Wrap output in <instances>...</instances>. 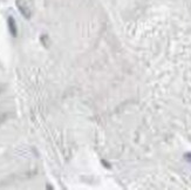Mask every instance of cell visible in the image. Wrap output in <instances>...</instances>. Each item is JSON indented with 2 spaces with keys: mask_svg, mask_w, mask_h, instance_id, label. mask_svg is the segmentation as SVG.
<instances>
[{
  "mask_svg": "<svg viewBox=\"0 0 191 190\" xmlns=\"http://www.w3.org/2000/svg\"><path fill=\"white\" fill-rule=\"evenodd\" d=\"M7 24H8V30L11 32L12 36H17L18 35V28H17V24H15V20L13 17H8L7 19Z\"/></svg>",
  "mask_w": 191,
  "mask_h": 190,
  "instance_id": "cell-1",
  "label": "cell"
},
{
  "mask_svg": "<svg viewBox=\"0 0 191 190\" xmlns=\"http://www.w3.org/2000/svg\"><path fill=\"white\" fill-rule=\"evenodd\" d=\"M17 6H18L19 11L21 12V14L26 18V19H30V18H31V11L28 10V7H27L26 5H23L20 0L17 1Z\"/></svg>",
  "mask_w": 191,
  "mask_h": 190,
  "instance_id": "cell-2",
  "label": "cell"
}]
</instances>
